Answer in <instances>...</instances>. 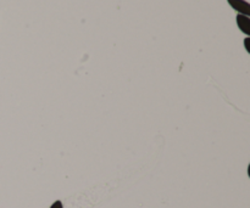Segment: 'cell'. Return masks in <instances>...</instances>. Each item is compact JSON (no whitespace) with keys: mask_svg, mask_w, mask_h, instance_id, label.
<instances>
[{"mask_svg":"<svg viewBox=\"0 0 250 208\" xmlns=\"http://www.w3.org/2000/svg\"><path fill=\"white\" fill-rule=\"evenodd\" d=\"M237 26L238 28L243 32L247 36H250V19L249 16H244V15L238 14L236 17Z\"/></svg>","mask_w":250,"mask_h":208,"instance_id":"obj_2","label":"cell"},{"mask_svg":"<svg viewBox=\"0 0 250 208\" xmlns=\"http://www.w3.org/2000/svg\"><path fill=\"white\" fill-rule=\"evenodd\" d=\"M50 208H63L62 202H61V201H55L53 205H51Z\"/></svg>","mask_w":250,"mask_h":208,"instance_id":"obj_3","label":"cell"},{"mask_svg":"<svg viewBox=\"0 0 250 208\" xmlns=\"http://www.w3.org/2000/svg\"><path fill=\"white\" fill-rule=\"evenodd\" d=\"M231 7H233L238 14L249 16L250 15V5L246 0H227Z\"/></svg>","mask_w":250,"mask_h":208,"instance_id":"obj_1","label":"cell"},{"mask_svg":"<svg viewBox=\"0 0 250 208\" xmlns=\"http://www.w3.org/2000/svg\"><path fill=\"white\" fill-rule=\"evenodd\" d=\"M249 40L250 39L249 38H247L246 40H244V44H246V49H247V51H248V53L250 54V48H249Z\"/></svg>","mask_w":250,"mask_h":208,"instance_id":"obj_4","label":"cell"}]
</instances>
